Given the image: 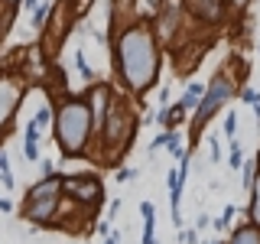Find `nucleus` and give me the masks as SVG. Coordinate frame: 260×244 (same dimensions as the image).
I'll use <instances>...</instances> for the list:
<instances>
[{
  "label": "nucleus",
  "mask_w": 260,
  "mask_h": 244,
  "mask_svg": "<svg viewBox=\"0 0 260 244\" xmlns=\"http://www.w3.org/2000/svg\"><path fill=\"white\" fill-rule=\"evenodd\" d=\"M159 62H162V49L153 26L130 23L127 29H120L114 36V69H117V78L124 81L130 95L140 98L156 85Z\"/></svg>",
  "instance_id": "1"
},
{
  "label": "nucleus",
  "mask_w": 260,
  "mask_h": 244,
  "mask_svg": "<svg viewBox=\"0 0 260 244\" xmlns=\"http://www.w3.org/2000/svg\"><path fill=\"white\" fill-rule=\"evenodd\" d=\"M52 134H55L62 160L88 157L94 130H91V114H88L85 95H69L59 101V108L52 114Z\"/></svg>",
  "instance_id": "2"
},
{
  "label": "nucleus",
  "mask_w": 260,
  "mask_h": 244,
  "mask_svg": "<svg viewBox=\"0 0 260 244\" xmlns=\"http://www.w3.org/2000/svg\"><path fill=\"white\" fill-rule=\"evenodd\" d=\"M137 114L134 108L124 101V98H114L111 101V108L108 114H104V124L101 130L94 134V140H98V157H101L104 166H117V160L124 157V153H130V143H134V137H137Z\"/></svg>",
  "instance_id": "3"
},
{
  "label": "nucleus",
  "mask_w": 260,
  "mask_h": 244,
  "mask_svg": "<svg viewBox=\"0 0 260 244\" xmlns=\"http://www.w3.org/2000/svg\"><path fill=\"white\" fill-rule=\"evenodd\" d=\"M59 208H62V179L55 173L52 179H39V182H32L26 189L20 215L26 218L29 225L49 228V225H55V218H59Z\"/></svg>",
  "instance_id": "4"
},
{
  "label": "nucleus",
  "mask_w": 260,
  "mask_h": 244,
  "mask_svg": "<svg viewBox=\"0 0 260 244\" xmlns=\"http://www.w3.org/2000/svg\"><path fill=\"white\" fill-rule=\"evenodd\" d=\"M234 92H238V88H234V78L228 75L224 69H221V72H218V75L205 85V95H202L199 108H195V114H192V130H189L192 143L185 146V150H192V146L199 143V134L205 130V124H208L211 117H215V114H221V111H224V104L234 98Z\"/></svg>",
  "instance_id": "5"
},
{
  "label": "nucleus",
  "mask_w": 260,
  "mask_h": 244,
  "mask_svg": "<svg viewBox=\"0 0 260 244\" xmlns=\"http://www.w3.org/2000/svg\"><path fill=\"white\" fill-rule=\"evenodd\" d=\"M62 179V199L75 202L78 208L98 211L104 202V182L91 173H78V176H59Z\"/></svg>",
  "instance_id": "6"
},
{
  "label": "nucleus",
  "mask_w": 260,
  "mask_h": 244,
  "mask_svg": "<svg viewBox=\"0 0 260 244\" xmlns=\"http://www.w3.org/2000/svg\"><path fill=\"white\" fill-rule=\"evenodd\" d=\"M23 95H26V81L16 72H0V140L10 134V124L23 104Z\"/></svg>",
  "instance_id": "7"
},
{
  "label": "nucleus",
  "mask_w": 260,
  "mask_h": 244,
  "mask_svg": "<svg viewBox=\"0 0 260 244\" xmlns=\"http://www.w3.org/2000/svg\"><path fill=\"white\" fill-rule=\"evenodd\" d=\"M85 101H88V114H91V130L98 134L101 124H104V114H108L111 101H114V88L108 81H94V85H88Z\"/></svg>",
  "instance_id": "8"
},
{
  "label": "nucleus",
  "mask_w": 260,
  "mask_h": 244,
  "mask_svg": "<svg viewBox=\"0 0 260 244\" xmlns=\"http://www.w3.org/2000/svg\"><path fill=\"white\" fill-rule=\"evenodd\" d=\"M224 4H228V0H189L192 13L202 16V20H208V23H218V20H221Z\"/></svg>",
  "instance_id": "9"
},
{
  "label": "nucleus",
  "mask_w": 260,
  "mask_h": 244,
  "mask_svg": "<svg viewBox=\"0 0 260 244\" xmlns=\"http://www.w3.org/2000/svg\"><path fill=\"white\" fill-rule=\"evenodd\" d=\"M202 95H205V85H202V81H189V85H185V92H182V98H179V108H182L185 114H195V108H199V101H202Z\"/></svg>",
  "instance_id": "10"
},
{
  "label": "nucleus",
  "mask_w": 260,
  "mask_h": 244,
  "mask_svg": "<svg viewBox=\"0 0 260 244\" xmlns=\"http://www.w3.org/2000/svg\"><path fill=\"white\" fill-rule=\"evenodd\" d=\"M228 244H260V228L250 225V222L231 228V234H228Z\"/></svg>",
  "instance_id": "11"
},
{
  "label": "nucleus",
  "mask_w": 260,
  "mask_h": 244,
  "mask_svg": "<svg viewBox=\"0 0 260 244\" xmlns=\"http://www.w3.org/2000/svg\"><path fill=\"white\" fill-rule=\"evenodd\" d=\"M257 173H260V153H257V157H247V160H244V166H241V186H244V192H250Z\"/></svg>",
  "instance_id": "12"
},
{
  "label": "nucleus",
  "mask_w": 260,
  "mask_h": 244,
  "mask_svg": "<svg viewBox=\"0 0 260 244\" xmlns=\"http://www.w3.org/2000/svg\"><path fill=\"white\" fill-rule=\"evenodd\" d=\"M162 146H166V153L173 160H182L185 157V140H182L179 130H166V143H162Z\"/></svg>",
  "instance_id": "13"
},
{
  "label": "nucleus",
  "mask_w": 260,
  "mask_h": 244,
  "mask_svg": "<svg viewBox=\"0 0 260 244\" xmlns=\"http://www.w3.org/2000/svg\"><path fill=\"white\" fill-rule=\"evenodd\" d=\"M247 222L260 228V173L254 179V186H250V205H247Z\"/></svg>",
  "instance_id": "14"
},
{
  "label": "nucleus",
  "mask_w": 260,
  "mask_h": 244,
  "mask_svg": "<svg viewBox=\"0 0 260 244\" xmlns=\"http://www.w3.org/2000/svg\"><path fill=\"white\" fill-rule=\"evenodd\" d=\"M234 211H238V208H234L231 205V202H228V205H224V211H221V215H218V218H211V228H215V231L218 234H224V231H231V222H234Z\"/></svg>",
  "instance_id": "15"
},
{
  "label": "nucleus",
  "mask_w": 260,
  "mask_h": 244,
  "mask_svg": "<svg viewBox=\"0 0 260 244\" xmlns=\"http://www.w3.org/2000/svg\"><path fill=\"white\" fill-rule=\"evenodd\" d=\"M244 160H247L244 146H241L238 140H231V143H228V163H231V169H241V166H244Z\"/></svg>",
  "instance_id": "16"
},
{
  "label": "nucleus",
  "mask_w": 260,
  "mask_h": 244,
  "mask_svg": "<svg viewBox=\"0 0 260 244\" xmlns=\"http://www.w3.org/2000/svg\"><path fill=\"white\" fill-rule=\"evenodd\" d=\"M75 65H78V75L85 78L88 85H94V69H91V65H88V59H85V52H81V49L75 52Z\"/></svg>",
  "instance_id": "17"
},
{
  "label": "nucleus",
  "mask_w": 260,
  "mask_h": 244,
  "mask_svg": "<svg viewBox=\"0 0 260 244\" xmlns=\"http://www.w3.org/2000/svg\"><path fill=\"white\" fill-rule=\"evenodd\" d=\"M49 13H52V4H49V0H43V4L32 10V26L43 29V26H46V20H49Z\"/></svg>",
  "instance_id": "18"
},
{
  "label": "nucleus",
  "mask_w": 260,
  "mask_h": 244,
  "mask_svg": "<svg viewBox=\"0 0 260 244\" xmlns=\"http://www.w3.org/2000/svg\"><path fill=\"white\" fill-rule=\"evenodd\" d=\"M32 124H36L39 130H46L49 124H52V108H49V104H39L36 114H32Z\"/></svg>",
  "instance_id": "19"
},
{
  "label": "nucleus",
  "mask_w": 260,
  "mask_h": 244,
  "mask_svg": "<svg viewBox=\"0 0 260 244\" xmlns=\"http://www.w3.org/2000/svg\"><path fill=\"white\" fill-rule=\"evenodd\" d=\"M140 244H156V215H153V218H143Z\"/></svg>",
  "instance_id": "20"
},
{
  "label": "nucleus",
  "mask_w": 260,
  "mask_h": 244,
  "mask_svg": "<svg viewBox=\"0 0 260 244\" xmlns=\"http://www.w3.org/2000/svg\"><path fill=\"white\" fill-rule=\"evenodd\" d=\"M221 130H224L228 143H231L234 137H238V114H234V111H228V114H224V124H221Z\"/></svg>",
  "instance_id": "21"
},
{
  "label": "nucleus",
  "mask_w": 260,
  "mask_h": 244,
  "mask_svg": "<svg viewBox=\"0 0 260 244\" xmlns=\"http://www.w3.org/2000/svg\"><path fill=\"white\" fill-rule=\"evenodd\" d=\"M241 101L244 104H250V108H257V104H260V92H257V88H241Z\"/></svg>",
  "instance_id": "22"
},
{
  "label": "nucleus",
  "mask_w": 260,
  "mask_h": 244,
  "mask_svg": "<svg viewBox=\"0 0 260 244\" xmlns=\"http://www.w3.org/2000/svg\"><path fill=\"white\" fill-rule=\"evenodd\" d=\"M65 4H69L72 16H85V13H88V7H91V0H65Z\"/></svg>",
  "instance_id": "23"
},
{
  "label": "nucleus",
  "mask_w": 260,
  "mask_h": 244,
  "mask_svg": "<svg viewBox=\"0 0 260 244\" xmlns=\"http://www.w3.org/2000/svg\"><path fill=\"white\" fill-rule=\"evenodd\" d=\"M208 150H211V163H221V140H218V134L208 137Z\"/></svg>",
  "instance_id": "24"
},
{
  "label": "nucleus",
  "mask_w": 260,
  "mask_h": 244,
  "mask_svg": "<svg viewBox=\"0 0 260 244\" xmlns=\"http://www.w3.org/2000/svg\"><path fill=\"white\" fill-rule=\"evenodd\" d=\"M52 176H55L52 160H39V179H52Z\"/></svg>",
  "instance_id": "25"
},
{
  "label": "nucleus",
  "mask_w": 260,
  "mask_h": 244,
  "mask_svg": "<svg viewBox=\"0 0 260 244\" xmlns=\"http://www.w3.org/2000/svg\"><path fill=\"white\" fill-rule=\"evenodd\" d=\"M134 176H137V169H130V166H117V173H114V179H117V182H130Z\"/></svg>",
  "instance_id": "26"
},
{
  "label": "nucleus",
  "mask_w": 260,
  "mask_h": 244,
  "mask_svg": "<svg viewBox=\"0 0 260 244\" xmlns=\"http://www.w3.org/2000/svg\"><path fill=\"white\" fill-rule=\"evenodd\" d=\"M179 241H182V244H199V231H195V228H182Z\"/></svg>",
  "instance_id": "27"
},
{
  "label": "nucleus",
  "mask_w": 260,
  "mask_h": 244,
  "mask_svg": "<svg viewBox=\"0 0 260 244\" xmlns=\"http://www.w3.org/2000/svg\"><path fill=\"white\" fill-rule=\"evenodd\" d=\"M208 225H211V215H205V211H202V215H195V225H192V228H195V231H202V228H208Z\"/></svg>",
  "instance_id": "28"
},
{
  "label": "nucleus",
  "mask_w": 260,
  "mask_h": 244,
  "mask_svg": "<svg viewBox=\"0 0 260 244\" xmlns=\"http://www.w3.org/2000/svg\"><path fill=\"white\" fill-rule=\"evenodd\" d=\"M153 215H156L153 202H140V218H153Z\"/></svg>",
  "instance_id": "29"
},
{
  "label": "nucleus",
  "mask_w": 260,
  "mask_h": 244,
  "mask_svg": "<svg viewBox=\"0 0 260 244\" xmlns=\"http://www.w3.org/2000/svg\"><path fill=\"white\" fill-rule=\"evenodd\" d=\"M94 231L101 234V238H108V234L114 231V228H111V222H98V228H94Z\"/></svg>",
  "instance_id": "30"
},
{
  "label": "nucleus",
  "mask_w": 260,
  "mask_h": 244,
  "mask_svg": "<svg viewBox=\"0 0 260 244\" xmlns=\"http://www.w3.org/2000/svg\"><path fill=\"white\" fill-rule=\"evenodd\" d=\"M0 211H4V215H10V211H13V202L7 199V195H0Z\"/></svg>",
  "instance_id": "31"
},
{
  "label": "nucleus",
  "mask_w": 260,
  "mask_h": 244,
  "mask_svg": "<svg viewBox=\"0 0 260 244\" xmlns=\"http://www.w3.org/2000/svg\"><path fill=\"white\" fill-rule=\"evenodd\" d=\"M0 173H10V160H7L4 150H0Z\"/></svg>",
  "instance_id": "32"
},
{
  "label": "nucleus",
  "mask_w": 260,
  "mask_h": 244,
  "mask_svg": "<svg viewBox=\"0 0 260 244\" xmlns=\"http://www.w3.org/2000/svg\"><path fill=\"white\" fill-rule=\"evenodd\" d=\"M104 244H120V231H111L108 238H104Z\"/></svg>",
  "instance_id": "33"
},
{
  "label": "nucleus",
  "mask_w": 260,
  "mask_h": 244,
  "mask_svg": "<svg viewBox=\"0 0 260 244\" xmlns=\"http://www.w3.org/2000/svg\"><path fill=\"white\" fill-rule=\"evenodd\" d=\"M117 211H120V199H117V202H111V208H108V215L114 218V215H117Z\"/></svg>",
  "instance_id": "34"
},
{
  "label": "nucleus",
  "mask_w": 260,
  "mask_h": 244,
  "mask_svg": "<svg viewBox=\"0 0 260 244\" xmlns=\"http://www.w3.org/2000/svg\"><path fill=\"white\" fill-rule=\"evenodd\" d=\"M228 4H231V7H238V10H244V7H247V0H228Z\"/></svg>",
  "instance_id": "35"
},
{
  "label": "nucleus",
  "mask_w": 260,
  "mask_h": 244,
  "mask_svg": "<svg viewBox=\"0 0 260 244\" xmlns=\"http://www.w3.org/2000/svg\"><path fill=\"white\" fill-rule=\"evenodd\" d=\"M20 7H29V10H36V7H39V0H23Z\"/></svg>",
  "instance_id": "36"
},
{
  "label": "nucleus",
  "mask_w": 260,
  "mask_h": 244,
  "mask_svg": "<svg viewBox=\"0 0 260 244\" xmlns=\"http://www.w3.org/2000/svg\"><path fill=\"white\" fill-rule=\"evenodd\" d=\"M4 4H7V7H20L23 0H4Z\"/></svg>",
  "instance_id": "37"
},
{
  "label": "nucleus",
  "mask_w": 260,
  "mask_h": 244,
  "mask_svg": "<svg viewBox=\"0 0 260 244\" xmlns=\"http://www.w3.org/2000/svg\"><path fill=\"white\" fill-rule=\"evenodd\" d=\"M205 244H224V241H218V238H211V241H205Z\"/></svg>",
  "instance_id": "38"
}]
</instances>
